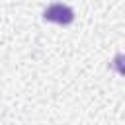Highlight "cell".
<instances>
[{"label": "cell", "mask_w": 125, "mask_h": 125, "mask_svg": "<svg viewBox=\"0 0 125 125\" xmlns=\"http://www.w3.org/2000/svg\"><path fill=\"white\" fill-rule=\"evenodd\" d=\"M43 18L47 21H55V23H61V25H68L72 20H74V12L64 6V4H51L49 8H45L43 12Z\"/></svg>", "instance_id": "obj_1"}]
</instances>
